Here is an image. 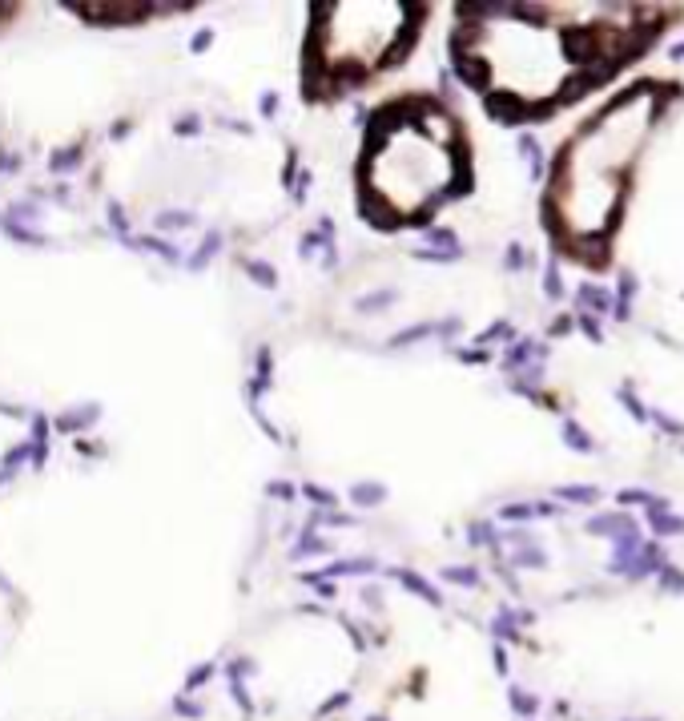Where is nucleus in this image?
<instances>
[{"mask_svg": "<svg viewBox=\"0 0 684 721\" xmlns=\"http://www.w3.org/2000/svg\"><path fill=\"white\" fill-rule=\"evenodd\" d=\"M628 528H636L632 516H624V512H604V516H592L588 520V532L592 536H620L628 532Z\"/></svg>", "mask_w": 684, "mask_h": 721, "instance_id": "4", "label": "nucleus"}, {"mask_svg": "<svg viewBox=\"0 0 684 721\" xmlns=\"http://www.w3.org/2000/svg\"><path fill=\"white\" fill-rule=\"evenodd\" d=\"M323 548H326V544L318 540V536H314V532H306V540H302V544L294 548V556H310V552H323Z\"/></svg>", "mask_w": 684, "mask_h": 721, "instance_id": "36", "label": "nucleus"}, {"mask_svg": "<svg viewBox=\"0 0 684 721\" xmlns=\"http://www.w3.org/2000/svg\"><path fill=\"white\" fill-rule=\"evenodd\" d=\"M564 331H572V319H556L551 323V335H564Z\"/></svg>", "mask_w": 684, "mask_h": 721, "instance_id": "47", "label": "nucleus"}, {"mask_svg": "<svg viewBox=\"0 0 684 721\" xmlns=\"http://www.w3.org/2000/svg\"><path fill=\"white\" fill-rule=\"evenodd\" d=\"M302 492H306V496H310L314 504H323V508H330V504H335V492H330V488H326V492H323V488H318V484H306V488H302Z\"/></svg>", "mask_w": 684, "mask_h": 721, "instance_id": "34", "label": "nucleus"}, {"mask_svg": "<svg viewBox=\"0 0 684 721\" xmlns=\"http://www.w3.org/2000/svg\"><path fill=\"white\" fill-rule=\"evenodd\" d=\"M515 564H523V568H544L547 556L539 548H520V552H515Z\"/></svg>", "mask_w": 684, "mask_h": 721, "instance_id": "24", "label": "nucleus"}, {"mask_svg": "<svg viewBox=\"0 0 684 721\" xmlns=\"http://www.w3.org/2000/svg\"><path fill=\"white\" fill-rule=\"evenodd\" d=\"M520 153L527 158L532 177H544V153H539V141H535V137H520Z\"/></svg>", "mask_w": 684, "mask_h": 721, "instance_id": "13", "label": "nucleus"}, {"mask_svg": "<svg viewBox=\"0 0 684 721\" xmlns=\"http://www.w3.org/2000/svg\"><path fill=\"white\" fill-rule=\"evenodd\" d=\"M266 492H270V496H278V500H294V496H298V492H294V484H282V480H278V484H270Z\"/></svg>", "mask_w": 684, "mask_h": 721, "instance_id": "40", "label": "nucleus"}, {"mask_svg": "<svg viewBox=\"0 0 684 721\" xmlns=\"http://www.w3.org/2000/svg\"><path fill=\"white\" fill-rule=\"evenodd\" d=\"M508 266H511V270H520V266H523V250H520V246L508 250Z\"/></svg>", "mask_w": 684, "mask_h": 721, "instance_id": "44", "label": "nucleus"}, {"mask_svg": "<svg viewBox=\"0 0 684 721\" xmlns=\"http://www.w3.org/2000/svg\"><path fill=\"white\" fill-rule=\"evenodd\" d=\"M544 355H547L544 343H535V339H520V343L508 351V359H503V363H508V367H523L527 359H544Z\"/></svg>", "mask_w": 684, "mask_h": 721, "instance_id": "7", "label": "nucleus"}, {"mask_svg": "<svg viewBox=\"0 0 684 721\" xmlns=\"http://www.w3.org/2000/svg\"><path fill=\"white\" fill-rule=\"evenodd\" d=\"M314 524H335V528H347V524H354L350 516H342V512H318L314 516Z\"/></svg>", "mask_w": 684, "mask_h": 721, "instance_id": "37", "label": "nucleus"}, {"mask_svg": "<svg viewBox=\"0 0 684 721\" xmlns=\"http://www.w3.org/2000/svg\"><path fill=\"white\" fill-rule=\"evenodd\" d=\"M210 40H213V33H210V28H201L198 37H194V53H198V49H210Z\"/></svg>", "mask_w": 684, "mask_h": 721, "instance_id": "43", "label": "nucleus"}, {"mask_svg": "<svg viewBox=\"0 0 684 721\" xmlns=\"http://www.w3.org/2000/svg\"><path fill=\"white\" fill-rule=\"evenodd\" d=\"M101 415V407H81V411H65L57 419V431H85L89 423Z\"/></svg>", "mask_w": 684, "mask_h": 721, "instance_id": "10", "label": "nucleus"}, {"mask_svg": "<svg viewBox=\"0 0 684 721\" xmlns=\"http://www.w3.org/2000/svg\"><path fill=\"white\" fill-rule=\"evenodd\" d=\"M354 572H374V560H338V564H330L326 568V576H354Z\"/></svg>", "mask_w": 684, "mask_h": 721, "instance_id": "16", "label": "nucleus"}, {"mask_svg": "<svg viewBox=\"0 0 684 721\" xmlns=\"http://www.w3.org/2000/svg\"><path fill=\"white\" fill-rule=\"evenodd\" d=\"M278 109V93H266V97H262V113H266V117H270V113Z\"/></svg>", "mask_w": 684, "mask_h": 721, "instance_id": "45", "label": "nucleus"}, {"mask_svg": "<svg viewBox=\"0 0 684 721\" xmlns=\"http://www.w3.org/2000/svg\"><path fill=\"white\" fill-rule=\"evenodd\" d=\"M427 335H435V326H431V323H415V326H407V331H398V335L391 339V347H407V343L427 339Z\"/></svg>", "mask_w": 684, "mask_h": 721, "instance_id": "18", "label": "nucleus"}, {"mask_svg": "<svg viewBox=\"0 0 684 721\" xmlns=\"http://www.w3.org/2000/svg\"><path fill=\"white\" fill-rule=\"evenodd\" d=\"M427 238H431L435 246H443V254H459V238H455V230L435 226V230H427Z\"/></svg>", "mask_w": 684, "mask_h": 721, "instance_id": "19", "label": "nucleus"}, {"mask_svg": "<svg viewBox=\"0 0 684 721\" xmlns=\"http://www.w3.org/2000/svg\"><path fill=\"white\" fill-rule=\"evenodd\" d=\"M656 568H664V556H660V548L656 544H644L640 552H636V560H632V576H648V572H656Z\"/></svg>", "mask_w": 684, "mask_h": 721, "instance_id": "9", "label": "nucleus"}, {"mask_svg": "<svg viewBox=\"0 0 684 721\" xmlns=\"http://www.w3.org/2000/svg\"><path fill=\"white\" fill-rule=\"evenodd\" d=\"M644 548V540H640V532L636 528H628V532H620L616 536V552H612V572H628L632 568V560H636V552Z\"/></svg>", "mask_w": 684, "mask_h": 721, "instance_id": "3", "label": "nucleus"}, {"mask_svg": "<svg viewBox=\"0 0 684 721\" xmlns=\"http://www.w3.org/2000/svg\"><path fill=\"white\" fill-rule=\"evenodd\" d=\"M648 520H652L656 536H680V532H684V516H672L664 500H656V504L648 508Z\"/></svg>", "mask_w": 684, "mask_h": 721, "instance_id": "5", "label": "nucleus"}, {"mask_svg": "<svg viewBox=\"0 0 684 721\" xmlns=\"http://www.w3.org/2000/svg\"><path fill=\"white\" fill-rule=\"evenodd\" d=\"M544 290H547V299H564V282H560V270H556V266H547Z\"/></svg>", "mask_w": 684, "mask_h": 721, "instance_id": "28", "label": "nucleus"}, {"mask_svg": "<svg viewBox=\"0 0 684 721\" xmlns=\"http://www.w3.org/2000/svg\"><path fill=\"white\" fill-rule=\"evenodd\" d=\"M471 544H495V528L491 524H471Z\"/></svg>", "mask_w": 684, "mask_h": 721, "instance_id": "33", "label": "nucleus"}, {"mask_svg": "<svg viewBox=\"0 0 684 721\" xmlns=\"http://www.w3.org/2000/svg\"><path fill=\"white\" fill-rule=\"evenodd\" d=\"M443 576H447L451 585H479V572L475 568H447Z\"/></svg>", "mask_w": 684, "mask_h": 721, "instance_id": "29", "label": "nucleus"}, {"mask_svg": "<svg viewBox=\"0 0 684 721\" xmlns=\"http://www.w3.org/2000/svg\"><path fill=\"white\" fill-rule=\"evenodd\" d=\"M350 500L362 504V508H374V504H383L386 500V488L383 484H354L350 488Z\"/></svg>", "mask_w": 684, "mask_h": 721, "instance_id": "11", "label": "nucleus"}, {"mask_svg": "<svg viewBox=\"0 0 684 721\" xmlns=\"http://www.w3.org/2000/svg\"><path fill=\"white\" fill-rule=\"evenodd\" d=\"M556 496H560V500H572V504H592V500H600V492H596V488L564 484V488H556Z\"/></svg>", "mask_w": 684, "mask_h": 721, "instance_id": "17", "label": "nucleus"}, {"mask_svg": "<svg viewBox=\"0 0 684 721\" xmlns=\"http://www.w3.org/2000/svg\"><path fill=\"white\" fill-rule=\"evenodd\" d=\"M4 230H9L13 238H21V242H33V246H40V242H45V238H40V234H33V230H21V226H16L13 218H4Z\"/></svg>", "mask_w": 684, "mask_h": 721, "instance_id": "31", "label": "nucleus"}, {"mask_svg": "<svg viewBox=\"0 0 684 721\" xmlns=\"http://www.w3.org/2000/svg\"><path fill=\"white\" fill-rule=\"evenodd\" d=\"M495 633L499 637H515V617H511V612H499L495 617Z\"/></svg>", "mask_w": 684, "mask_h": 721, "instance_id": "39", "label": "nucleus"}, {"mask_svg": "<svg viewBox=\"0 0 684 721\" xmlns=\"http://www.w3.org/2000/svg\"><path fill=\"white\" fill-rule=\"evenodd\" d=\"M133 246H141V250H153V254H162V258H169V262H177V250L169 246V242H162V238H129Z\"/></svg>", "mask_w": 684, "mask_h": 721, "instance_id": "20", "label": "nucleus"}, {"mask_svg": "<svg viewBox=\"0 0 684 721\" xmlns=\"http://www.w3.org/2000/svg\"><path fill=\"white\" fill-rule=\"evenodd\" d=\"M451 65H455V73L463 77V85H471V89L491 85V69H487V61H479L475 53H451Z\"/></svg>", "mask_w": 684, "mask_h": 721, "instance_id": "2", "label": "nucleus"}, {"mask_svg": "<svg viewBox=\"0 0 684 721\" xmlns=\"http://www.w3.org/2000/svg\"><path fill=\"white\" fill-rule=\"evenodd\" d=\"M632 295H636V278L632 274H624L620 295H616V302H612V314H616V319H628V311H632Z\"/></svg>", "mask_w": 684, "mask_h": 721, "instance_id": "12", "label": "nucleus"}, {"mask_svg": "<svg viewBox=\"0 0 684 721\" xmlns=\"http://www.w3.org/2000/svg\"><path fill=\"white\" fill-rule=\"evenodd\" d=\"M395 302V290H374L366 299H359V311H379V307H391Z\"/></svg>", "mask_w": 684, "mask_h": 721, "instance_id": "22", "label": "nucleus"}, {"mask_svg": "<svg viewBox=\"0 0 684 721\" xmlns=\"http://www.w3.org/2000/svg\"><path fill=\"white\" fill-rule=\"evenodd\" d=\"M652 419H656L660 427H664V431H672V436H684V423H680V419H672V415H664V411H656Z\"/></svg>", "mask_w": 684, "mask_h": 721, "instance_id": "38", "label": "nucleus"}, {"mask_svg": "<svg viewBox=\"0 0 684 721\" xmlns=\"http://www.w3.org/2000/svg\"><path fill=\"white\" fill-rule=\"evenodd\" d=\"M672 57H676V61H684V40L676 45V49H672Z\"/></svg>", "mask_w": 684, "mask_h": 721, "instance_id": "48", "label": "nucleus"}, {"mask_svg": "<svg viewBox=\"0 0 684 721\" xmlns=\"http://www.w3.org/2000/svg\"><path fill=\"white\" fill-rule=\"evenodd\" d=\"M174 129H177L181 137H189V133H198V129H201V121H198V117H181V121H177Z\"/></svg>", "mask_w": 684, "mask_h": 721, "instance_id": "41", "label": "nucleus"}, {"mask_svg": "<svg viewBox=\"0 0 684 721\" xmlns=\"http://www.w3.org/2000/svg\"><path fill=\"white\" fill-rule=\"evenodd\" d=\"M620 399H624V407L632 411L636 419H648V411L640 407V399H636V391H632V387H620Z\"/></svg>", "mask_w": 684, "mask_h": 721, "instance_id": "30", "label": "nucleus"}, {"mask_svg": "<svg viewBox=\"0 0 684 721\" xmlns=\"http://www.w3.org/2000/svg\"><path fill=\"white\" fill-rule=\"evenodd\" d=\"M564 439H568V444H572L576 451H596V444H592V436H588L584 427H580V423H564Z\"/></svg>", "mask_w": 684, "mask_h": 721, "instance_id": "14", "label": "nucleus"}, {"mask_svg": "<svg viewBox=\"0 0 684 721\" xmlns=\"http://www.w3.org/2000/svg\"><path fill=\"white\" fill-rule=\"evenodd\" d=\"M580 326H584V335L592 339V343H600V339H604V326L596 323V314H580Z\"/></svg>", "mask_w": 684, "mask_h": 721, "instance_id": "35", "label": "nucleus"}, {"mask_svg": "<svg viewBox=\"0 0 684 721\" xmlns=\"http://www.w3.org/2000/svg\"><path fill=\"white\" fill-rule=\"evenodd\" d=\"M186 226H194V214H186V210H174V214L157 218V230H186Z\"/></svg>", "mask_w": 684, "mask_h": 721, "instance_id": "21", "label": "nucleus"}, {"mask_svg": "<svg viewBox=\"0 0 684 721\" xmlns=\"http://www.w3.org/2000/svg\"><path fill=\"white\" fill-rule=\"evenodd\" d=\"M495 339H511V326H508V323H495V326H487V331H483V335H479V339H475V343H483V347H487V343H495Z\"/></svg>", "mask_w": 684, "mask_h": 721, "instance_id": "32", "label": "nucleus"}, {"mask_svg": "<svg viewBox=\"0 0 684 721\" xmlns=\"http://www.w3.org/2000/svg\"><path fill=\"white\" fill-rule=\"evenodd\" d=\"M487 109H491V117L503 125H520V121H532V105L520 97H511V93H491L487 97Z\"/></svg>", "mask_w": 684, "mask_h": 721, "instance_id": "1", "label": "nucleus"}, {"mask_svg": "<svg viewBox=\"0 0 684 721\" xmlns=\"http://www.w3.org/2000/svg\"><path fill=\"white\" fill-rule=\"evenodd\" d=\"M459 359H463V363H483L487 351H459Z\"/></svg>", "mask_w": 684, "mask_h": 721, "instance_id": "46", "label": "nucleus"}, {"mask_svg": "<svg viewBox=\"0 0 684 721\" xmlns=\"http://www.w3.org/2000/svg\"><path fill=\"white\" fill-rule=\"evenodd\" d=\"M616 500H620V504H648V508H652L660 496H652V492H644V488H624Z\"/></svg>", "mask_w": 684, "mask_h": 721, "instance_id": "23", "label": "nucleus"}, {"mask_svg": "<svg viewBox=\"0 0 684 721\" xmlns=\"http://www.w3.org/2000/svg\"><path fill=\"white\" fill-rule=\"evenodd\" d=\"M109 222H113V230H121V234H125V214H121V206H117V202L109 206Z\"/></svg>", "mask_w": 684, "mask_h": 721, "instance_id": "42", "label": "nucleus"}, {"mask_svg": "<svg viewBox=\"0 0 684 721\" xmlns=\"http://www.w3.org/2000/svg\"><path fill=\"white\" fill-rule=\"evenodd\" d=\"M81 165V150H61V153H52V170L61 174V170H77Z\"/></svg>", "mask_w": 684, "mask_h": 721, "instance_id": "26", "label": "nucleus"}, {"mask_svg": "<svg viewBox=\"0 0 684 721\" xmlns=\"http://www.w3.org/2000/svg\"><path fill=\"white\" fill-rule=\"evenodd\" d=\"M576 302L580 307H588L584 314H604V311H612V295L604 290V286H596V282H584L580 290H576Z\"/></svg>", "mask_w": 684, "mask_h": 721, "instance_id": "6", "label": "nucleus"}, {"mask_svg": "<svg viewBox=\"0 0 684 721\" xmlns=\"http://www.w3.org/2000/svg\"><path fill=\"white\" fill-rule=\"evenodd\" d=\"M660 585L668 588V593H684V576L672 568V564H664V568H660Z\"/></svg>", "mask_w": 684, "mask_h": 721, "instance_id": "27", "label": "nucleus"}, {"mask_svg": "<svg viewBox=\"0 0 684 721\" xmlns=\"http://www.w3.org/2000/svg\"><path fill=\"white\" fill-rule=\"evenodd\" d=\"M246 270L254 274V282H262V286H274L278 278H274V266L270 262H246Z\"/></svg>", "mask_w": 684, "mask_h": 721, "instance_id": "25", "label": "nucleus"}, {"mask_svg": "<svg viewBox=\"0 0 684 721\" xmlns=\"http://www.w3.org/2000/svg\"><path fill=\"white\" fill-rule=\"evenodd\" d=\"M218 250H222V234H206V242H201V250L194 254V258H189V266H194V270L210 266V258L218 254Z\"/></svg>", "mask_w": 684, "mask_h": 721, "instance_id": "15", "label": "nucleus"}, {"mask_svg": "<svg viewBox=\"0 0 684 721\" xmlns=\"http://www.w3.org/2000/svg\"><path fill=\"white\" fill-rule=\"evenodd\" d=\"M395 576H398V580H403V585L410 588V593H415V597H423L427 605H439V593H435V585H427V580L419 576V572H410V568H395Z\"/></svg>", "mask_w": 684, "mask_h": 721, "instance_id": "8", "label": "nucleus"}]
</instances>
